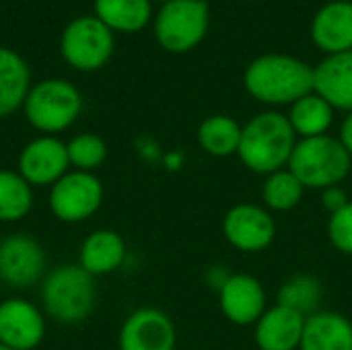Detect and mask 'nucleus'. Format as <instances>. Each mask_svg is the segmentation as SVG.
Masks as SVG:
<instances>
[{"instance_id": "a878e982", "label": "nucleus", "mask_w": 352, "mask_h": 350, "mask_svg": "<svg viewBox=\"0 0 352 350\" xmlns=\"http://www.w3.org/2000/svg\"><path fill=\"white\" fill-rule=\"evenodd\" d=\"M322 295H324V289H322V285H320V281L316 276L297 274V276L283 283L276 303H280L285 307H291V309H295V311H299L301 316L307 318V316L318 311Z\"/></svg>"}, {"instance_id": "393cba45", "label": "nucleus", "mask_w": 352, "mask_h": 350, "mask_svg": "<svg viewBox=\"0 0 352 350\" xmlns=\"http://www.w3.org/2000/svg\"><path fill=\"white\" fill-rule=\"evenodd\" d=\"M303 194H305L303 184L297 179V175L289 167L266 175L262 184V200L270 212L293 210L295 206L301 204Z\"/></svg>"}, {"instance_id": "f03ea898", "label": "nucleus", "mask_w": 352, "mask_h": 350, "mask_svg": "<svg viewBox=\"0 0 352 350\" xmlns=\"http://www.w3.org/2000/svg\"><path fill=\"white\" fill-rule=\"evenodd\" d=\"M297 140L299 138L285 113L262 111L241 128L237 155L250 171L270 175L289 167Z\"/></svg>"}, {"instance_id": "2f4dec72", "label": "nucleus", "mask_w": 352, "mask_h": 350, "mask_svg": "<svg viewBox=\"0 0 352 350\" xmlns=\"http://www.w3.org/2000/svg\"><path fill=\"white\" fill-rule=\"evenodd\" d=\"M161 2H171V0H161Z\"/></svg>"}, {"instance_id": "4be33fe9", "label": "nucleus", "mask_w": 352, "mask_h": 350, "mask_svg": "<svg viewBox=\"0 0 352 350\" xmlns=\"http://www.w3.org/2000/svg\"><path fill=\"white\" fill-rule=\"evenodd\" d=\"M241 128L229 116H210L198 128V144L212 157H231L239 151Z\"/></svg>"}, {"instance_id": "1a4fd4ad", "label": "nucleus", "mask_w": 352, "mask_h": 350, "mask_svg": "<svg viewBox=\"0 0 352 350\" xmlns=\"http://www.w3.org/2000/svg\"><path fill=\"white\" fill-rule=\"evenodd\" d=\"M43 245L25 233H14L0 243V281L10 289H29L45 278Z\"/></svg>"}, {"instance_id": "0eeeda50", "label": "nucleus", "mask_w": 352, "mask_h": 350, "mask_svg": "<svg viewBox=\"0 0 352 350\" xmlns=\"http://www.w3.org/2000/svg\"><path fill=\"white\" fill-rule=\"evenodd\" d=\"M103 204V184L95 173L70 169L50 188V210L62 223L89 221Z\"/></svg>"}, {"instance_id": "2eb2a0df", "label": "nucleus", "mask_w": 352, "mask_h": 350, "mask_svg": "<svg viewBox=\"0 0 352 350\" xmlns=\"http://www.w3.org/2000/svg\"><path fill=\"white\" fill-rule=\"evenodd\" d=\"M305 316L276 303L256 322V344L260 350H299Z\"/></svg>"}, {"instance_id": "f257e3e1", "label": "nucleus", "mask_w": 352, "mask_h": 350, "mask_svg": "<svg viewBox=\"0 0 352 350\" xmlns=\"http://www.w3.org/2000/svg\"><path fill=\"white\" fill-rule=\"evenodd\" d=\"M245 91L266 105H293L314 93V68L287 54L256 58L243 74Z\"/></svg>"}, {"instance_id": "423d86ee", "label": "nucleus", "mask_w": 352, "mask_h": 350, "mask_svg": "<svg viewBox=\"0 0 352 350\" xmlns=\"http://www.w3.org/2000/svg\"><path fill=\"white\" fill-rule=\"evenodd\" d=\"M208 31V4L204 0H171L157 14V41L173 54L194 50Z\"/></svg>"}, {"instance_id": "aec40b11", "label": "nucleus", "mask_w": 352, "mask_h": 350, "mask_svg": "<svg viewBox=\"0 0 352 350\" xmlns=\"http://www.w3.org/2000/svg\"><path fill=\"white\" fill-rule=\"evenodd\" d=\"M289 122L295 130L297 138H314L324 136L332 128L334 107L316 91L295 101L289 109Z\"/></svg>"}, {"instance_id": "5701e85b", "label": "nucleus", "mask_w": 352, "mask_h": 350, "mask_svg": "<svg viewBox=\"0 0 352 350\" xmlns=\"http://www.w3.org/2000/svg\"><path fill=\"white\" fill-rule=\"evenodd\" d=\"M97 19L109 29L140 31L151 19V0H95Z\"/></svg>"}, {"instance_id": "9b49d317", "label": "nucleus", "mask_w": 352, "mask_h": 350, "mask_svg": "<svg viewBox=\"0 0 352 350\" xmlns=\"http://www.w3.org/2000/svg\"><path fill=\"white\" fill-rule=\"evenodd\" d=\"M70 171L66 144L56 136H39L27 142L19 155V173L31 188H52Z\"/></svg>"}, {"instance_id": "6ab92c4d", "label": "nucleus", "mask_w": 352, "mask_h": 350, "mask_svg": "<svg viewBox=\"0 0 352 350\" xmlns=\"http://www.w3.org/2000/svg\"><path fill=\"white\" fill-rule=\"evenodd\" d=\"M299 350H352L351 320L336 311L307 316Z\"/></svg>"}, {"instance_id": "f3484780", "label": "nucleus", "mask_w": 352, "mask_h": 350, "mask_svg": "<svg viewBox=\"0 0 352 350\" xmlns=\"http://www.w3.org/2000/svg\"><path fill=\"white\" fill-rule=\"evenodd\" d=\"M314 91L334 109L352 111V50L332 54L314 68Z\"/></svg>"}, {"instance_id": "c756f323", "label": "nucleus", "mask_w": 352, "mask_h": 350, "mask_svg": "<svg viewBox=\"0 0 352 350\" xmlns=\"http://www.w3.org/2000/svg\"><path fill=\"white\" fill-rule=\"evenodd\" d=\"M340 140L352 157V111H349V116L344 118V122L340 126Z\"/></svg>"}, {"instance_id": "c85d7f7f", "label": "nucleus", "mask_w": 352, "mask_h": 350, "mask_svg": "<svg viewBox=\"0 0 352 350\" xmlns=\"http://www.w3.org/2000/svg\"><path fill=\"white\" fill-rule=\"evenodd\" d=\"M322 202H324V208L330 215H334V212L342 210L351 202V198H349V194L340 186H332V188L322 190Z\"/></svg>"}, {"instance_id": "dca6fc26", "label": "nucleus", "mask_w": 352, "mask_h": 350, "mask_svg": "<svg viewBox=\"0 0 352 350\" xmlns=\"http://www.w3.org/2000/svg\"><path fill=\"white\" fill-rule=\"evenodd\" d=\"M311 39L328 56L352 50V2L334 0L322 6L311 23Z\"/></svg>"}, {"instance_id": "7c9ffc66", "label": "nucleus", "mask_w": 352, "mask_h": 350, "mask_svg": "<svg viewBox=\"0 0 352 350\" xmlns=\"http://www.w3.org/2000/svg\"><path fill=\"white\" fill-rule=\"evenodd\" d=\"M0 350H12V349H8V347H4V344H0Z\"/></svg>"}, {"instance_id": "7ed1b4c3", "label": "nucleus", "mask_w": 352, "mask_h": 350, "mask_svg": "<svg viewBox=\"0 0 352 350\" xmlns=\"http://www.w3.org/2000/svg\"><path fill=\"white\" fill-rule=\"evenodd\" d=\"M97 301L95 276L78 264L54 268L41 281L43 314L60 324H78L87 320Z\"/></svg>"}, {"instance_id": "6e6552de", "label": "nucleus", "mask_w": 352, "mask_h": 350, "mask_svg": "<svg viewBox=\"0 0 352 350\" xmlns=\"http://www.w3.org/2000/svg\"><path fill=\"white\" fill-rule=\"evenodd\" d=\"M113 52L111 29L97 17L72 21L62 35V54L66 62L78 70L101 68Z\"/></svg>"}, {"instance_id": "b1692460", "label": "nucleus", "mask_w": 352, "mask_h": 350, "mask_svg": "<svg viewBox=\"0 0 352 350\" xmlns=\"http://www.w3.org/2000/svg\"><path fill=\"white\" fill-rule=\"evenodd\" d=\"M33 208V188L19 171L0 169V223H16Z\"/></svg>"}, {"instance_id": "4468645a", "label": "nucleus", "mask_w": 352, "mask_h": 350, "mask_svg": "<svg viewBox=\"0 0 352 350\" xmlns=\"http://www.w3.org/2000/svg\"><path fill=\"white\" fill-rule=\"evenodd\" d=\"M219 305L225 318L237 326L256 324L268 309L266 291L252 274L227 276L219 287Z\"/></svg>"}, {"instance_id": "cd10ccee", "label": "nucleus", "mask_w": 352, "mask_h": 350, "mask_svg": "<svg viewBox=\"0 0 352 350\" xmlns=\"http://www.w3.org/2000/svg\"><path fill=\"white\" fill-rule=\"evenodd\" d=\"M328 237L340 254L352 256V200L342 210L330 215Z\"/></svg>"}, {"instance_id": "39448f33", "label": "nucleus", "mask_w": 352, "mask_h": 350, "mask_svg": "<svg viewBox=\"0 0 352 350\" xmlns=\"http://www.w3.org/2000/svg\"><path fill=\"white\" fill-rule=\"evenodd\" d=\"M23 109L27 122L47 136L62 132L76 122L82 111V97L74 85L50 78L29 89Z\"/></svg>"}, {"instance_id": "ddd939ff", "label": "nucleus", "mask_w": 352, "mask_h": 350, "mask_svg": "<svg viewBox=\"0 0 352 350\" xmlns=\"http://www.w3.org/2000/svg\"><path fill=\"white\" fill-rule=\"evenodd\" d=\"M45 338V314L27 299L0 303V344L12 350H35Z\"/></svg>"}, {"instance_id": "20e7f679", "label": "nucleus", "mask_w": 352, "mask_h": 350, "mask_svg": "<svg viewBox=\"0 0 352 350\" xmlns=\"http://www.w3.org/2000/svg\"><path fill=\"white\" fill-rule=\"evenodd\" d=\"M351 167V153L340 138L330 134L299 138L289 161V169L297 175L305 190L340 186L349 177Z\"/></svg>"}, {"instance_id": "412c9836", "label": "nucleus", "mask_w": 352, "mask_h": 350, "mask_svg": "<svg viewBox=\"0 0 352 350\" xmlns=\"http://www.w3.org/2000/svg\"><path fill=\"white\" fill-rule=\"evenodd\" d=\"M29 93V68L21 56L0 47V118L19 109Z\"/></svg>"}, {"instance_id": "bb28decb", "label": "nucleus", "mask_w": 352, "mask_h": 350, "mask_svg": "<svg viewBox=\"0 0 352 350\" xmlns=\"http://www.w3.org/2000/svg\"><path fill=\"white\" fill-rule=\"evenodd\" d=\"M68 161H70V169L76 171H89L93 173L97 167H101L107 159V144L101 136L85 132L74 136L68 144Z\"/></svg>"}, {"instance_id": "f8f14e48", "label": "nucleus", "mask_w": 352, "mask_h": 350, "mask_svg": "<svg viewBox=\"0 0 352 350\" xmlns=\"http://www.w3.org/2000/svg\"><path fill=\"white\" fill-rule=\"evenodd\" d=\"M177 332L171 318L157 307L132 311L120 328V350H175Z\"/></svg>"}, {"instance_id": "9d476101", "label": "nucleus", "mask_w": 352, "mask_h": 350, "mask_svg": "<svg viewBox=\"0 0 352 350\" xmlns=\"http://www.w3.org/2000/svg\"><path fill=\"white\" fill-rule=\"evenodd\" d=\"M223 233L235 250L256 254L272 245L276 237V223L266 206L243 202L227 210L223 219Z\"/></svg>"}, {"instance_id": "a211bd4d", "label": "nucleus", "mask_w": 352, "mask_h": 350, "mask_svg": "<svg viewBox=\"0 0 352 350\" xmlns=\"http://www.w3.org/2000/svg\"><path fill=\"white\" fill-rule=\"evenodd\" d=\"M126 260V241L111 229H97L85 237L78 252V266L91 276L116 272Z\"/></svg>"}]
</instances>
